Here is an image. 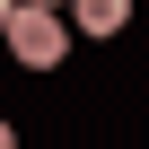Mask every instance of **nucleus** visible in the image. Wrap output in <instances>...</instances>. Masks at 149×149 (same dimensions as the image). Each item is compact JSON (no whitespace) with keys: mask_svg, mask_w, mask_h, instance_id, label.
I'll list each match as a JSON object with an SVG mask.
<instances>
[{"mask_svg":"<svg viewBox=\"0 0 149 149\" xmlns=\"http://www.w3.org/2000/svg\"><path fill=\"white\" fill-rule=\"evenodd\" d=\"M53 9H70V0H53Z\"/></svg>","mask_w":149,"mask_h":149,"instance_id":"4","label":"nucleus"},{"mask_svg":"<svg viewBox=\"0 0 149 149\" xmlns=\"http://www.w3.org/2000/svg\"><path fill=\"white\" fill-rule=\"evenodd\" d=\"M70 9H79V35H123L132 0H70Z\"/></svg>","mask_w":149,"mask_h":149,"instance_id":"2","label":"nucleus"},{"mask_svg":"<svg viewBox=\"0 0 149 149\" xmlns=\"http://www.w3.org/2000/svg\"><path fill=\"white\" fill-rule=\"evenodd\" d=\"M9 9H18V0H0V26H9Z\"/></svg>","mask_w":149,"mask_h":149,"instance_id":"3","label":"nucleus"},{"mask_svg":"<svg viewBox=\"0 0 149 149\" xmlns=\"http://www.w3.org/2000/svg\"><path fill=\"white\" fill-rule=\"evenodd\" d=\"M0 35H9V53H18L26 70H53V61L70 53V26H61V9H53V0H18Z\"/></svg>","mask_w":149,"mask_h":149,"instance_id":"1","label":"nucleus"}]
</instances>
